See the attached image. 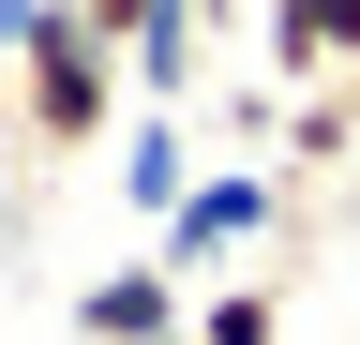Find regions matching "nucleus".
Returning a JSON list of instances; mask_svg holds the SVG:
<instances>
[{"label":"nucleus","mask_w":360,"mask_h":345,"mask_svg":"<svg viewBox=\"0 0 360 345\" xmlns=\"http://www.w3.org/2000/svg\"><path fill=\"white\" fill-rule=\"evenodd\" d=\"M0 60H15V136L30 150H105L120 136V46H90L75 0H0Z\"/></svg>","instance_id":"1"},{"label":"nucleus","mask_w":360,"mask_h":345,"mask_svg":"<svg viewBox=\"0 0 360 345\" xmlns=\"http://www.w3.org/2000/svg\"><path fill=\"white\" fill-rule=\"evenodd\" d=\"M270 210H285V195H270L255 165H195V195L165 210V271L195 285V271H225V255H255V240H270Z\"/></svg>","instance_id":"2"},{"label":"nucleus","mask_w":360,"mask_h":345,"mask_svg":"<svg viewBox=\"0 0 360 345\" xmlns=\"http://www.w3.org/2000/svg\"><path fill=\"white\" fill-rule=\"evenodd\" d=\"M255 46L285 91H330V75H360V0H255Z\"/></svg>","instance_id":"3"},{"label":"nucleus","mask_w":360,"mask_h":345,"mask_svg":"<svg viewBox=\"0 0 360 345\" xmlns=\"http://www.w3.org/2000/svg\"><path fill=\"white\" fill-rule=\"evenodd\" d=\"M150 330H180V271L165 255H135V271H105L75 300V345H150Z\"/></svg>","instance_id":"4"},{"label":"nucleus","mask_w":360,"mask_h":345,"mask_svg":"<svg viewBox=\"0 0 360 345\" xmlns=\"http://www.w3.org/2000/svg\"><path fill=\"white\" fill-rule=\"evenodd\" d=\"M120 195H135V210H180V195H195V136H180V105H150V120L120 136Z\"/></svg>","instance_id":"5"},{"label":"nucleus","mask_w":360,"mask_h":345,"mask_svg":"<svg viewBox=\"0 0 360 345\" xmlns=\"http://www.w3.org/2000/svg\"><path fill=\"white\" fill-rule=\"evenodd\" d=\"M345 150H360V75H330V91L285 105V165H345Z\"/></svg>","instance_id":"6"},{"label":"nucleus","mask_w":360,"mask_h":345,"mask_svg":"<svg viewBox=\"0 0 360 345\" xmlns=\"http://www.w3.org/2000/svg\"><path fill=\"white\" fill-rule=\"evenodd\" d=\"M180 330H195V345H285V300H270V285H210Z\"/></svg>","instance_id":"7"},{"label":"nucleus","mask_w":360,"mask_h":345,"mask_svg":"<svg viewBox=\"0 0 360 345\" xmlns=\"http://www.w3.org/2000/svg\"><path fill=\"white\" fill-rule=\"evenodd\" d=\"M180 15H195V0H75V30H90V46H150V30H180Z\"/></svg>","instance_id":"8"},{"label":"nucleus","mask_w":360,"mask_h":345,"mask_svg":"<svg viewBox=\"0 0 360 345\" xmlns=\"http://www.w3.org/2000/svg\"><path fill=\"white\" fill-rule=\"evenodd\" d=\"M240 15H255V0H195V30H240Z\"/></svg>","instance_id":"9"},{"label":"nucleus","mask_w":360,"mask_h":345,"mask_svg":"<svg viewBox=\"0 0 360 345\" xmlns=\"http://www.w3.org/2000/svg\"><path fill=\"white\" fill-rule=\"evenodd\" d=\"M0 136H15V60H0Z\"/></svg>","instance_id":"10"},{"label":"nucleus","mask_w":360,"mask_h":345,"mask_svg":"<svg viewBox=\"0 0 360 345\" xmlns=\"http://www.w3.org/2000/svg\"><path fill=\"white\" fill-rule=\"evenodd\" d=\"M150 345H195V330H150Z\"/></svg>","instance_id":"11"}]
</instances>
